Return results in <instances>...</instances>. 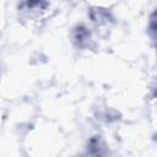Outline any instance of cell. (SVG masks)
<instances>
[{"instance_id":"cell-1","label":"cell","mask_w":157,"mask_h":157,"mask_svg":"<svg viewBox=\"0 0 157 157\" xmlns=\"http://www.w3.org/2000/svg\"><path fill=\"white\" fill-rule=\"evenodd\" d=\"M50 0H26L25 6L26 10L29 12H37V11H44L49 6Z\"/></svg>"}]
</instances>
